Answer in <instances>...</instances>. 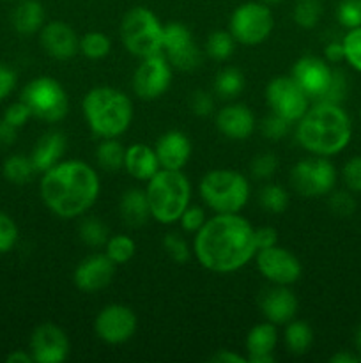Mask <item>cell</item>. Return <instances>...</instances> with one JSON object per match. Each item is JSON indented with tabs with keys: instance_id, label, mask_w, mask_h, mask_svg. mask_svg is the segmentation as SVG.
Returning a JSON list of instances; mask_svg holds the SVG:
<instances>
[{
	"instance_id": "cell-51",
	"label": "cell",
	"mask_w": 361,
	"mask_h": 363,
	"mask_svg": "<svg viewBox=\"0 0 361 363\" xmlns=\"http://www.w3.org/2000/svg\"><path fill=\"white\" fill-rule=\"evenodd\" d=\"M253 240L257 250L275 247V245H278V230L269 225L258 227V229L253 230Z\"/></svg>"
},
{
	"instance_id": "cell-25",
	"label": "cell",
	"mask_w": 361,
	"mask_h": 363,
	"mask_svg": "<svg viewBox=\"0 0 361 363\" xmlns=\"http://www.w3.org/2000/svg\"><path fill=\"white\" fill-rule=\"evenodd\" d=\"M66 145L67 140L64 137V133H60V131H46L42 137H39V140L35 142L30 152V160L34 163L38 174L46 172L53 165H57L62 160Z\"/></svg>"
},
{
	"instance_id": "cell-11",
	"label": "cell",
	"mask_w": 361,
	"mask_h": 363,
	"mask_svg": "<svg viewBox=\"0 0 361 363\" xmlns=\"http://www.w3.org/2000/svg\"><path fill=\"white\" fill-rule=\"evenodd\" d=\"M265 101L273 113L296 124L310 108L311 99L290 74L275 77L265 87Z\"/></svg>"
},
{
	"instance_id": "cell-12",
	"label": "cell",
	"mask_w": 361,
	"mask_h": 363,
	"mask_svg": "<svg viewBox=\"0 0 361 363\" xmlns=\"http://www.w3.org/2000/svg\"><path fill=\"white\" fill-rule=\"evenodd\" d=\"M163 55L179 71H195L204 57L190 28L179 21H170L163 28Z\"/></svg>"
},
{
	"instance_id": "cell-59",
	"label": "cell",
	"mask_w": 361,
	"mask_h": 363,
	"mask_svg": "<svg viewBox=\"0 0 361 363\" xmlns=\"http://www.w3.org/2000/svg\"><path fill=\"white\" fill-rule=\"evenodd\" d=\"M11 2H18V0H11Z\"/></svg>"
},
{
	"instance_id": "cell-20",
	"label": "cell",
	"mask_w": 361,
	"mask_h": 363,
	"mask_svg": "<svg viewBox=\"0 0 361 363\" xmlns=\"http://www.w3.org/2000/svg\"><path fill=\"white\" fill-rule=\"evenodd\" d=\"M216 128L229 140H246L257 128L253 112L243 103H229L216 113Z\"/></svg>"
},
{
	"instance_id": "cell-19",
	"label": "cell",
	"mask_w": 361,
	"mask_h": 363,
	"mask_svg": "<svg viewBox=\"0 0 361 363\" xmlns=\"http://www.w3.org/2000/svg\"><path fill=\"white\" fill-rule=\"evenodd\" d=\"M39 43L50 57L69 60L80 52V38L67 23L60 20L48 21L39 30Z\"/></svg>"
},
{
	"instance_id": "cell-38",
	"label": "cell",
	"mask_w": 361,
	"mask_h": 363,
	"mask_svg": "<svg viewBox=\"0 0 361 363\" xmlns=\"http://www.w3.org/2000/svg\"><path fill=\"white\" fill-rule=\"evenodd\" d=\"M343 43V60L353 67L354 71L361 73V25L350 28L342 38Z\"/></svg>"
},
{
	"instance_id": "cell-33",
	"label": "cell",
	"mask_w": 361,
	"mask_h": 363,
	"mask_svg": "<svg viewBox=\"0 0 361 363\" xmlns=\"http://www.w3.org/2000/svg\"><path fill=\"white\" fill-rule=\"evenodd\" d=\"M258 204L264 211L271 213V215H280V213H285L287 208H289L290 195L280 184L268 183L258 191Z\"/></svg>"
},
{
	"instance_id": "cell-43",
	"label": "cell",
	"mask_w": 361,
	"mask_h": 363,
	"mask_svg": "<svg viewBox=\"0 0 361 363\" xmlns=\"http://www.w3.org/2000/svg\"><path fill=\"white\" fill-rule=\"evenodd\" d=\"M278 170V158L273 152H260L250 163V172L255 179H271Z\"/></svg>"
},
{
	"instance_id": "cell-9",
	"label": "cell",
	"mask_w": 361,
	"mask_h": 363,
	"mask_svg": "<svg viewBox=\"0 0 361 363\" xmlns=\"http://www.w3.org/2000/svg\"><path fill=\"white\" fill-rule=\"evenodd\" d=\"M335 165L326 156L310 155L299 160L290 170V186L297 195L306 199L326 197L336 188Z\"/></svg>"
},
{
	"instance_id": "cell-24",
	"label": "cell",
	"mask_w": 361,
	"mask_h": 363,
	"mask_svg": "<svg viewBox=\"0 0 361 363\" xmlns=\"http://www.w3.org/2000/svg\"><path fill=\"white\" fill-rule=\"evenodd\" d=\"M124 169L133 179L147 183L159 169V160L154 147L147 144H131L124 155Z\"/></svg>"
},
{
	"instance_id": "cell-13",
	"label": "cell",
	"mask_w": 361,
	"mask_h": 363,
	"mask_svg": "<svg viewBox=\"0 0 361 363\" xmlns=\"http://www.w3.org/2000/svg\"><path fill=\"white\" fill-rule=\"evenodd\" d=\"M172 69L173 67L170 66L163 53L145 57L133 73V80H131L133 92L145 101L161 98L172 84Z\"/></svg>"
},
{
	"instance_id": "cell-21",
	"label": "cell",
	"mask_w": 361,
	"mask_h": 363,
	"mask_svg": "<svg viewBox=\"0 0 361 363\" xmlns=\"http://www.w3.org/2000/svg\"><path fill=\"white\" fill-rule=\"evenodd\" d=\"M260 312L265 321L285 326L297 314V298L289 286H273L260 296Z\"/></svg>"
},
{
	"instance_id": "cell-14",
	"label": "cell",
	"mask_w": 361,
	"mask_h": 363,
	"mask_svg": "<svg viewBox=\"0 0 361 363\" xmlns=\"http://www.w3.org/2000/svg\"><path fill=\"white\" fill-rule=\"evenodd\" d=\"M255 266L258 273L273 286H292L301 279V273H303L299 259L280 245L257 250Z\"/></svg>"
},
{
	"instance_id": "cell-23",
	"label": "cell",
	"mask_w": 361,
	"mask_h": 363,
	"mask_svg": "<svg viewBox=\"0 0 361 363\" xmlns=\"http://www.w3.org/2000/svg\"><path fill=\"white\" fill-rule=\"evenodd\" d=\"M278 326L264 321L255 325L248 332L244 347H246L248 363H275V350L278 346Z\"/></svg>"
},
{
	"instance_id": "cell-30",
	"label": "cell",
	"mask_w": 361,
	"mask_h": 363,
	"mask_svg": "<svg viewBox=\"0 0 361 363\" xmlns=\"http://www.w3.org/2000/svg\"><path fill=\"white\" fill-rule=\"evenodd\" d=\"M2 174L9 183L13 184H27L30 183L32 177L38 174L30 156L23 155H11L4 160Z\"/></svg>"
},
{
	"instance_id": "cell-27",
	"label": "cell",
	"mask_w": 361,
	"mask_h": 363,
	"mask_svg": "<svg viewBox=\"0 0 361 363\" xmlns=\"http://www.w3.org/2000/svg\"><path fill=\"white\" fill-rule=\"evenodd\" d=\"M119 213L122 222L131 229L144 227L151 218V208H149L145 190L130 188V190L124 191L119 202Z\"/></svg>"
},
{
	"instance_id": "cell-50",
	"label": "cell",
	"mask_w": 361,
	"mask_h": 363,
	"mask_svg": "<svg viewBox=\"0 0 361 363\" xmlns=\"http://www.w3.org/2000/svg\"><path fill=\"white\" fill-rule=\"evenodd\" d=\"M16 82H18V77L16 73H14L13 67L0 62V101L9 98L11 92L16 89Z\"/></svg>"
},
{
	"instance_id": "cell-41",
	"label": "cell",
	"mask_w": 361,
	"mask_h": 363,
	"mask_svg": "<svg viewBox=\"0 0 361 363\" xmlns=\"http://www.w3.org/2000/svg\"><path fill=\"white\" fill-rule=\"evenodd\" d=\"M163 248H165L166 254L170 255V259H172L173 262H177V264H186L191 259L190 245H188L186 240L177 233H168L163 238Z\"/></svg>"
},
{
	"instance_id": "cell-5",
	"label": "cell",
	"mask_w": 361,
	"mask_h": 363,
	"mask_svg": "<svg viewBox=\"0 0 361 363\" xmlns=\"http://www.w3.org/2000/svg\"><path fill=\"white\" fill-rule=\"evenodd\" d=\"M151 216L161 225L179 222L191 202V183L183 170L159 169L145 186Z\"/></svg>"
},
{
	"instance_id": "cell-1",
	"label": "cell",
	"mask_w": 361,
	"mask_h": 363,
	"mask_svg": "<svg viewBox=\"0 0 361 363\" xmlns=\"http://www.w3.org/2000/svg\"><path fill=\"white\" fill-rule=\"evenodd\" d=\"M253 227L241 213H214L195 234L198 264L212 273H234L255 259Z\"/></svg>"
},
{
	"instance_id": "cell-31",
	"label": "cell",
	"mask_w": 361,
	"mask_h": 363,
	"mask_svg": "<svg viewBox=\"0 0 361 363\" xmlns=\"http://www.w3.org/2000/svg\"><path fill=\"white\" fill-rule=\"evenodd\" d=\"M244 74L237 67H223L214 78V92L223 99H234L243 92Z\"/></svg>"
},
{
	"instance_id": "cell-8",
	"label": "cell",
	"mask_w": 361,
	"mask_h": 363,
	"mask_svg": "<svg viewBox=\"0 0 361 363\" xmlns=\"http://www.w3.org/2000/svg\"><path fill=\"white\" fill-rule=\"evenodd\" d=\"M20 99L30 108L32 117L45 123H60L69 113L66 89L52 77L32 78L21 89Z\"/></svg>"
},
{
	"instance_id": "cell-47",
	"label": "cell",
	"mask_w": 361,
	"mask_h": 363,
	"mask_svg": "<svg viewBox=\"0 0 361 363\" xmlns=\"http://www.w3.org/2000/svg\"><path fill=\"white\" fill-rule=\"evenodd\" d=\"M342 179L347 190L361 194V155L347 160L342 169Z\"/></svg>"
},
{
	"instance_id": "cell-28",
	"label": "cell",
	"mask_w": 361,
	"mask_h": 363,
	"mask_svg": "<svg viewBox=\"0 0 361 363\" xmlns=\"http://www.w3.org/2000/svg\"><path fill=\"white\" fill-rule=\"evenodd\" d=\"M124 155L126 147L120 144L119 138H101L96 149V162L105 172H117L124 169Z\"/></svg>"
},
{
	"instance_id": "cell-52",
	"label": "cell",
	"mask_w": 361,
	"mask_h": 363,
	"mask_svg": "<svg viewBox=\"0 0 361 363\" xmlns=\"http://www.w3.org/2000/svg\"><path fill=\"white\" fill-rule=\"evenodd\" d=\"M324 59L328 60L329 64H340L343 62V43L342 39L340 41H329L328 45L324 46Z\"/></svg>"
},
{
	"instance_id": "cell-17",
	"label": "cell",
	"mask_w": 361,
	"mask_h": 363,
	"mask_svg": "<svg viewBox=\"0 0 361 363\" xmlns=\"http://www.w3.org/2000/svg\"><path fill=\"white\" fill-rule=\"evenodd\" d=\"M290 77L297 82V85L303 89L308 98L319 101L328 91L333 77V67L322 57L303 55L294 62Z\"/></svg>"
},
{
	"instance_id": "cell-55",
	"label": "cell",
	"mask_w": 361,
	"mask_h": 363,
	"mask_svg": "<svg viewBox=\"0 0 361 363\" xmlns=\"http://www.w3.org/2000/svg\"><path fill=\"white\" fill-rule=\"evenodd\" d=\"M329 362L331 363H361V357L356 353V351H338V353L333 354L331 358H329Z\"/></svg>"
},
{
	"instance_id": "cell-58",
	"label": "cell",
	"mask_w": 361,
	"mask_h": 363,
	"mask_svg": "<svg viewBox=\"0 0 361 363\" xmlns=\"http://www.w3.org/2000/svg\"><path fill=\"white\" fill-rule=\"evenodd\" d=\"M260 2L268 4V6H276V4H282V2H285V0H260Z\"/></svg>"
},
{
	"instance_id": "cell-10",
	"label": "cell",
	"mask_w": 361,
	"mask_h": 363,
	"mask_svg": "<svg viewBox=\"0 0 361 363\" xmlns=\"http://www.w3.org/2000/svg\"><path fill=\"white\" fill-rule=\"evenodd\" d=\"M275 28V16L268 4L250 0L237 6L230 14L229 30L236 43L244 46H257L271 35Z\"/></svg>"
},
{
	"instance_id": "cell-57",
	"label": "cell",
	"mask_w": 361,
	"mask_h": 363,
	"mask_svg": "<svg viewBox=\"0 0 361 363\" xmlns=\"http://www.w3.org/2000/svg\"><path fill=\"white\" fill-rule=\"evenodd\" d=\"M354 351L361 357V326L354 333Z\"/></svg>"
},
{
	"instance_id": "cell-29",
	"label": "cell",
	"mask_w": 361,
	"mask_h": 363,
	"mask_svg": "<svg viewBox=\"0 0 361 363\" xmlns=\"http://www.w3.org/2000/svg\"><path fill=\"white\" fill-rule=\"evenodd\" d=\"M283 342L292 354H304L314 342V332L304 321H290L285 325Z\"/></svg>"
},
{
	"instance_id": "cell-44",
	"label": "cell",
	"mask_w": 361,
	"mask_h": 363,
	"mask_svg": "<svg viewBox=\"0 0 361 363\" xmlns=\"http://www.w3.org/2000/svg\"><path fill=\"white\" fill-rule=\"evenodd\" d=\"M20 240L16 222L7 213L0 211V255L9 254Z\"/></svg>"
},
{
	"instance_id": "cell-42",
	"label": "cell",
	"mask_w": 361,
	"mask_h": 363,
	"mask_svg": "<svg viewBox=\"0 0 361 363\" xmlns=\"http://www.w3.org/2000/svg\"><path fill=\"white\" fill-rule=\"evenodd\" d=\"M336 20L347 30L360 27L361 0H340L338 7H336Z\"/></svg>"
},
{
	"instance_id": "cell-37",
	"label": "cell",
	"mask_w": 361,
	"mask_h": 363,
	"mask_svg": "<svg viewBox=\"0 0 361 363\" xmlns=\"http://www.w3.org/2000/svg\"><path fill=\"white\" fill-rule=\"evenodd\" d=\"M236 50V39L230 30H216L205 41V53L214 60H227Z\"/></svg>"
},
{
	"instance_id": "cell-26",
	"label": "cell",
	"mask_w": 361,
	"mask_h": 363,
	"mask_svg": "<svg viewBox=\"0 0 361 363\" xmlns=\"http://www.w3.org/2000/svg\"><path fill=\"white\" fill-rule=\"evenodd\" d=\"M46 23L45 7L39 0H18L11 13V25L20 35L38 34Z\"/></svg>"
},
{
	"instance_id": "cell-7",
	"label": "cell",
	"mask_w": 361,
	"mask_h": 363,
	"mask_svg": "<svg viewBox=\"0 0 361 363\" xmlns=\"http://www.w3.org/2000/svg\"><path fill=\"white\" fill-rule=\"evenodd\" d=\"M163 28L165 25L149 7L137 6L120 21V41L138 59L158 55L163 53Z\"/></svg>"
},
{
	"instance_id": "cell-6",
	"label": "cell",
	"mask_w": 361,
	"mask_h": 363,
	"mask_svg": "<svg viewBox=\"0 0 361 363\" xmlns=\"http://www.w3.org/2000/svg\"><path fill=\"white\" fill-rule=\"evenodd\" d=\"M198 194L212 213H241L250 201V179L232 169L209 170Z\"/></svg>"
},
{
	"instance_id": "cell-4",
	"label": "cell",
	"mask_w": 361,
	"mask_h": 363,
	"mask_svg": "<svg viewBox=\"0 0 361 363\" xmlns=\"http://www.w3.org/2000/svg\"><path fill=\"white\" fill-rule=\"evenodd\" d=\"M85 123L98 138H119L133 123L130 96L108 85L91 89L81 101Z\"/></svg>"
},
{
	"instance_id": "cell-15",
	"label": "cell",
	"mask_w": 361,
	"mask_h": 363,
	"mask_svg": "<svg viewBox=\"0 0 361 363\" xmlns=\"http://www.w3.org/2000/svg\"><path fill=\"white\" fill-rule=\"evenodd\" d=\"M138 328V318L130 307L120 303L106 305L94 319V332L99 340L110 346L127 342Z\"/></svg>"
},
{
	"instance_id": "cell-45",
	"label": "cell",
	"mask_w": 361,
	"mask_h": 363,
	"mask_svg": "<svg viewBox=\"0 0 361 363\" xmlns=\"http://www.w3.org/2000/svg\"><path fill=\"white\" fill-rule=\"evenodd\" d=\"M347 92H349V78H347V74L342 69H333V77L331 82H329L328 91L324 92V96L319 101H329L342 105L343 99L347 98Z\"/></svg>"
},
{
	"instance_id": "cell-48",
	"label": "cell",
	"mask_w": 361,
	"mask_h": 363,
	"mask_svg": "<svg viewBox=\"0 0 361 363\" xmlns=\"http://www.w3.org/2000/svg\"><path fill=\"white\" fill-rule=\"evenodd\" d=\"M2 119L7 121V123H9L11 126L16 128V130H20V128H23L25 124L32 119V112L30 108H28V106L20 99V101L11 103V105L4 110Z\"/></svg>"
},
{
	"instance_id": "cell-22",
	"label": "cell",
	"mask_w": 361,
	"mask_h": 363,
	"mask_svg": "<svg viewBox=\"0 0 361 363\" xmlns=\"http://www.w3.org/2000/svg\"><path fill=\"white\" fill-rule=\"evenodd\" d=\"M154 151L161 169L183 170L191 158V140L179 130L166 131L158 138Z\"/></svg>"
},
{
	"instance_id": "cell-46",
	"label": "cell",
	"mask_w": 361,
	"mask_h": 363,
	"mask_svg": "<svg viewBox=\"0 0 361 363\" xmlns=\"http://www.w3.org/2000/svg\"><path fill=\"white\" fill-rule=\"evenodd\" d=\"M207 222V211L202 206H188L180 215L179 223L180 229L188 234H197Z\"/></svg>"
},
{
	"instance_id": "cell-35",
	"label": "cell",
	"mask_w": 361,
	"mask_h": 363,
	"mask_svg": "<svg viewBox=\"0 0 361 363\" xmlns=\"http://www.w3.org/2000/svg\"><path fill=\"white\" fill-rule=\"evenodd\" d=\"M105 254L119 264H126L137 254V243H134L133 238L126 236V234H113L108 238L105 245Z\"/></svg>"
},
{
	"instance_id": "cell-18",
	"label": "cell",
	"mask_w": 361,
	"mask_h": 363,
	"mask_svg": "<svg viewBox=\"0 0 361 363\" xmlns=\"http://www.w3.org/2000/svg\"><path fill=\"white\" fill-rule=\"evenodd\" d=\"M115 262L105 254V252H96L87 255L84 261L78 262L73 273V282L78 291L81 293H98L112 284L115 275Z\"/></svg>"
},
{
	"instance_id": "cell-56",
	"label": "cell",
	"mask_w": 361,
	"mask_h": 363,
	"mask_svg": "<svg viewBox=\"0 0 361 363\" xmlns=\"http://www.w3.org/2000/svg\"><path fill=\"white\" fill-rule=\"evenodd\" d=\"M6 362L7 363H34V358H32L30 351L14 350L13 353L7 354Z\"/></svg>"
},
{
	"instance_id": "cell-36",
	"label": "cell",
	"mask_w": 361,
	"mask_h": 363,
	"mask_svg": "<svg viewBox=\"0 0 361 363\" xmlns=\"http://www.w3.org/2000/svg\"><path fill=\"white\" fill-rule=\"evenodd\" d=\"M112 50V41L105 32L92 30L80 38V52L81 55L91 60H101Z\"/></svg>"
},
{
	"instance_id": "cell-39",
	"label": "cell",
	"mask_w": 361,
	"mask_h": 363,
	"mask_svg": "<svg viewBox=\"0 0 361 363\" xmlns=\"http://www.w3.org/2000/svg\"><path fill=\"white\" fill-rule=\"evenodd\" d=\"M292 126L294 123L283 119L278 113L271 112L268 117H264V119L260 121V133L262 137L268 138V140L278 142L283 140V138L292 131Z\"/></svg>"
},
{
	"instance_id": "cell-2",
	"label": "cell",
	"mask_w": 361,
	"mask_h": 363,
	"mask_svg": "<svg viewBox=\"0 0 361 363\" xmlns=\"http://www.w3.org/2000/svg\"><path fill=\"white\" fill-rule=\"evenodd\" d=\"M101 191L98 170L81 160H60L42 172L39 194L59 218H78L96 204Z\"/></svg>"
},
{
	"instance_id": "cell-3",
	"label": "cell",
	"mask_w": 361,
	"mask_h": 363,
	"mask_svg": "<svg viewBox=\"0 0 361 363\" xmlns=\"http://www.w3.org/2000/svg\"><path fill=\"white\" fill-rule=\"evenodd\" d=\"M294 135L308 155L331 158L350 144L353 121L338 103L317 101L297 121Z\"/></svg>"
},
{
	"instance_id": "cell-60",
	"label": "cell",
	"mask_w": 361,
	"mask_h": 363,
	"mask_svg": "<svg viewBox=\"0 0 361 363\" xmlns=\"http://www.w3.org/2000/svg\"><path fill=\"white\" fill-rule=\"evenodd\" d=\"M360 112H361V110H360Z\"/></svg>"
},
{
	"instance_id": "cell-40",
	"label": "cell",
	"mask_w": 361,
	"mask_h": 363,
	"mask_svg": "<svg viewBox=\"0 0 361 363\" xmlns=\"http://www.w3.org/2000/svg\"><path fill=\"white\" fill-rule=\"evenodd\" d=\"M328 206L329 209H331L333 215L336 216H350L356 213V208H357V202H356V197H354V194L350 190H333L331 194H329V199H328Z\"/></svg>"
},
{
	"instance_id": "cell-49",
	"label": "cell",
	"mask_w": 361,
	"mask_h": 363,
	"mask_svg": "<svg viewBox=\"0 0 361 363\" xmlns=\"http://www.w3.org/2000/svg\"><path fill=\"white\" fill-rule=\"evenodd\" d=\"M190 108L197 117H207L214 110V99L207 91H195L190 98Z\"/></svg>"
},
{
	"instance_id": "cell-53",
	"label": "cell",
	"mask_w": 361,
	"mask_h": 363,
	"mask_svg": "<svg viewBox=\"0 0 361 363\" xmlns=\"http://www.w3.org/2000/svg\"><path fill=\"white\" fill-rule=\"evenodd\" d=\"M18 130L14 126H11L7 121L0 119V147H9L16 142Z\"/></svg>"
},
{
	"instance_id": "cell-34",
	"label": "cell",
	"mask_w": 361,
	"mask_h": 363,
	"mask_svg": "<svg viewBox=\"0 0 361 363\" xmlns=\"http://www.w3.org/2000/svg\"><path fill=\"white\" fill-rule=\"evenodd\" d=\"M78 236L87 247L101 248L105 247L110 238V230L106 223L99 218H85L78 225Z\"/></svg>"
},
{
	"instance_id": "cell-54",
	"label": "cell",
	"mask_w": 361,
	"mask_h": 363,
	"mask_svg": "<svg viewBox=\"0 0 361 363\" xmlns=\"http://www.w3.org/2000/svg\"><path fill=\"white\" fill-rule=\"evenodd\" d=\"M209 360H211L212 363H248L246 357H241L239 353H236V351H230V350L218 351V353L212 354Z\"/></svg>"
},
{
	"instance_id": "cell-32",
	"label": "cell",
	"mask_w": 361,
	"mask_h": 363,
	"mask_svg": "<svg viewBox=\"0 0 361 363\" xmlns=\"http://www.w3.org/2000/svg\"><path fill=\"white\" fill-rule=\"evenodd\" d=\"M324 16L322 0H296L292 9V20L301 28H315Z\"/></svg>"
},
{
	"instance_id": "cell-16",
	"label": "cell",
	"mask_w": 361,
	"mask_h": 363,
	"mask_svg": "<svg viewBox=\"0 0 361 363\" xmlns=\"http://www.w3.org/2000/svg\"><path fill=\"white\" fill-rule=\"evenodd\" d=\"M28 351L35 363H62L69 357V339L60 326L42 323L32 332Z\"/></svg>"
}]
</instances>
